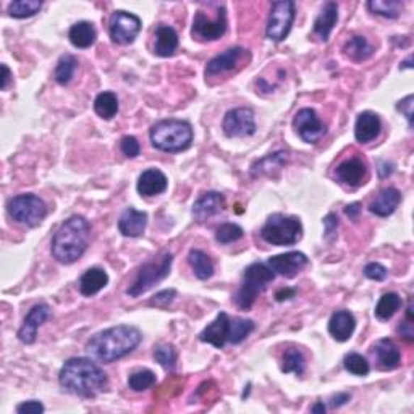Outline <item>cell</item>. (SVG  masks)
Wrapping results in <instances>:
<instances>
[{"instance_id":"f5cc1de1","label":"cell","mask_w":414,"mask_h":414,"mask_svg":"<svg viewBox=\"0 0 414 414\" xmlns=\"http://www.w3.org/2000/svg\"><path fill=\"white\" fill-rule=\"evenodd\" d=\"M10 79H11V73L9 70V67L2 65V83H0V89H2V91L7 89Z\"/></svg>"},{"instance_id":"44dd1931","label":"cell","mask_w":414,"mask_h":414,"mask_svg":"<svg viewBox=\"0 0 414 414\" xmlns=\"http://www.w3.org/2000/svg\"><path fill=\"white\" fill-rule=\"evenodd\" d=\"M147 225V214L146 212L136 211L135 207H128L123 211L118 220V230L123 237L138 238L145 233Z\"/></svg>"},{"instance_id":"681fc988","label":"cell","mask_w":414,"mask_h":414,"mask_svg":"<svg viewBox=\"0 0 414 414\" xmlns=\"http://www.w3.org/2000/svg\"><path fill=\"white\" fill-rule=\"evenodd\" d=\"M324 227H325V237L330 238L337 233L338 228V217L335 214H329L324 218Z\"/></svg>"},{"instance_id":"ffe728a7","label":"cell","mask_w":414,"mask_h":414,"mask_svg":"<svg viewBox=\"0 0 414 414\" xmlns=\"http://www.w3.org/2000/svg\"><path fill=\"white\" fill-rule=\"evenodd\" d=\"M225 209V198L217 191H207L193 206V217L198 222H206Z\"/></svg>"},{"instance_id":"f35d334b","label":"cell","mask_w":414,"mask_h":414,"mask_svg":"<svg viewBox=\"0 0 414 414\" xmlns=\"http://www.w3.org/2000/svg\"><path fill=\"white\" fill-rule=\"evenodd\" d=\"M254 330V322L243 318L232 319V332H230V343L238 345L248 338Z\"/></svg>"},{"instance_id":"4fadbf2b","label":"cell","mask_w":414,"mask_h":414,"mask_svg":"<svg viewBox=\"0 0 414 414\" xmlns=\"http://www.w3.org/2000/svg\"><path fill=\"white\" fill-rule=\"evenodd\" d=\"M293 128L309 145H315L327 133V126L320 122L314 108H301L293 118Z\"/></svg>"},{"instance_id":"c3c4849f","label":"cell","mask_w":414,"mask_h":414,"mask_svg":"<svg viewBox=\"0 0 414 414\" xmlns=\"http://www.w3.org/2000/svg\"><path fill=\"white\" fill-rule=\"evenodd\" d=\"M414 97L410 94V96H406L403 101H400L398 102V106H396V108L405 115L406 120H408V123H410V128H413V106H414Z\"/></svg>"},{"instance_id":"74e56055","label":"cell","mask_w":414,"mask_h":414,"mask_svg":"<svg viewBox=\"0 0 414 414\" xmlns=\"http://www.w3.org/2000/svg\"><path fill=\"white\" fill-rule=\"evenodd\" d=\"M304 366H306V361H304V354L300 349H286L284 358H281V372H295L296 376H301L304 372Z\"/></svg>"},{"instance_id":"e0dca14e","label":"cell","mask_w":414,"mask_h":414,"mask_svg":"<svg viewBox=\"0 0 414 414\" xmlns=\"http://www.w3.org/2000/svg\"><path fill=\"white\" fill-rule=\"evenodd\" d=\"M49 315H50V308L45 303H39L34 308H31L25 320H23L21 329L18 330L20 340L26 345H31L36 342L39 327L49 319Z\"/></svg>"},{"instance_id":"e575fe53","label":"cell","mask_w":414,"mask_h":414,"mask_svg":"<svg viewBox=\"0 0 414 414\" xmlns=\"http://www.w3.org/2000/svg\"><path fill=\"white\" fill-rule=\"evenodd\" d=\"M43 9V2L39 0H15L9 5V15L11 18H30L39 13V10Z\"/></svg>"},{"instance_id":"836d02e7","label":"cell","mask_w":414,"mask_h":414,"mask_svg":"<svg viewBox=\"0 0 414 414\" xmlns=\"http://www.w3.org/2000/svg\"><path fill=\"white\" fill-rule=\"evenodd\" d=\"M401 304H403V301H401L400 295H396V293H385L376 306L377 319L381 320L392 319L396 314V310L401 308Z\"/></svg>"},{"instance_id":"ba28073f","label":"cell","mask_w":414,"mask_h":414,"mask_svg":"<svg viewBox=\"0 0 414 414\" xmlns=\"http://www.w3.org/2000/svg\"><path fill=\"white\" fill-rule=\"evenodd\" d=\"M7 211L10 217L21 225L38 227L47 216V206L36 194H20L9 201Z\"/></svg>"},{"instance_id":"f546056e","label":"cell","mask_w":414,"mask_h":414,"mask_svg":"<svg viewBox=\"0 0 414 414\" xmlns=\"http://www.w3.org/2000/svg\"><path fill=\"white\" fill-rule=\"evenodd\" d=\"M189 266H191L194 275L199 280H207L214 275V262L211 261V257L201 250H191L188 254Z\"/></svg>"},{"instance_id":"9c48e42d","label":"cell","mask_w":414,"mask_h":414,"mask_svg":"<svg viewBox=\"0 0 414 414\" xmlns=\"http://www.w3.org/2000/svg\"><path fill=\"white\" fill-rule=\"evenodd\" d=\"M293 21H295V4L290 0L274 2L267 21V38L275 43L284 41L290 34Z\"/></svg>"},{"instance_id":"5b68a950","label":"cell","mask_w":414,"mask_h":414,"mask_svg":"<svg viewBox=\"0 0 414 414\" xmlns=\"http://www.w3.org/2000/svg\"><path fill=\"white\" fill-rule=\"evenodd\" d=\"M275 274L272 272L267 264H251V266L245 270L243 284H241L240 290L235 295V301H237L238 308L243 310H248L256 303V298L266 290L267 284L274 280Z\"/></svg>"},{"instance_id":"8992f818","label":"cell","mask_w":414,"mask_h":414,"mask_svg":"<svg viewBox=\"0 0 414 414\" xmlns=\"http://www.w3.org/2000/svg\"><path fill=\"white\" fill-rule=\"evenodd\" d=\"M303 233L301 222L298 217L274 214L267 218L261 230L264 241L274 246H290L300 241Z\"/></svg>"},{"instance_id":"52a82bcc","label":"cell","mask_w":414,"mask_h":414,"mask_svg":"<svg viewBox=\"0 0 414 414\" xmlns=\"http://www.w3.org/2000/svg\"><path fill=\"white\" fill-rule=\"evenodd\" d=\"M172 262H174V256H172L170 252H164L160 257L146 262L145 266L140 269V272H138L133 284L130 285V289L126 290V295L131 298H138L141 296L142 293L151 290L154 285H157L159 281L169 277Z\"/></svg>"},{"instance_id":"b9f144b4","label":"cell","mask_w":414,"mask_h":414,"mask_svg":"<svg viewBox=\"0 0 414 414\" xmlns=\"http://www.w3.org/2000/svg\"><path fill=\"white\" fill-rule=\"evenodd\" d=\"M154 384H155V374L149 369L136 371L131 374L128 379L130 388L135 390V392H145V390L151 388Z\"/></svg>"},{"instance_id":"bcb514c9","label":"cell","mask_w":414,"mask_h":414,"mask_svg":"<svg viewBox=\"0 0 414 414\" xmlns=\"http://www.w3.org/2000/svg\"><path fill=\"white\" fill-rule=\"evenodd\" d=\"M364 275L369 280H376V281H382L387 279V269H385L382 264H379V262H371V264H367V266L364 267Z\"/></svg>"},{"instance_id":"816d5d0a","label":"cell","mask_w":414,"mask_h":414,"mask_svg":"<svg viewBox=\"0 0 414 414\" xmlns=\"http://www.w3.org/2000/svg\"><path fill=\"white\" fill-rule=\"evenodd\" d=\"M359 212H361V204L359 203H354V204H349L345 207V214H347L349 218H353V220H356L359 216Z\"/></svg>"},{"instance_id":"4dcf8cb0","label":"cell","mask_w":414,"mask_h":414,"mask_svg":"<svg viewBox=\"0 0 414 414\" xmlns=\"http://www.w3.org/2000/svg\"><path fill=\"white\" fill-rule=\"evenodd\" d=\"M343 52H345V55L349 57L352 60L362 62V60L369 59V57L372 55V52H374V47L366 38L354 36V38L349 39L347 44H345Z\"/></svg>"},{"instance_id":"5bb4252c","label":"cell","mask_w":414,"mask_h":414,"mask_svg":"<svg viewBox=\"0 0 414 414\" xmlns=\"http://www.w3.org/2000/svg\"><path fill=\"white\" fill-rule=\"evenodd\" d=\"M250 60V52L243 47H232L212 59L206 67V77H218V74H225L241 65L243 62Z\"/></svg>"},{"instance_id":"7bdbcfd3","label":"cell","mask_w":414,"mask_h":414,"mask_svg":"<svg viewBox=\"0 0 414 414\" xmlns=\"http://www.w3.org/2000/svg\"><path fill=\"white\" fill-rule=\"evenodd\" d=\"M243 235H245L243 228L237 225V223H223V225L217 228L216 238H217L218 243L230 245V243H235V241L243 238Z\"/></svg>"},{"instance_id":"8d00e7d4","label":"cell","mask_w":414,"mask_h":414,"mask_svg":"<svg viewBox=\"0 0 414 414\" xmlns=\"http://www.w3.org/2000/svg\"><path fill=\"white\" fill-rule=\"evenodd\" d=\"M77 67H78V60L74 59L73 55H70V54L62 55L59 62H57V67H55V73H54L55 82L59 84L70 83L73 74H74V70H77Z\"/></svg>"},{"instance_id":"db71d44e","label":"cell","mask_w":414,"mask_h":414,"mask_svg":"<svg viewBox=\"0 0 414 414\" xmlns=\"http://www.w3.org/2000/svg\"><path fill=\"white\" fill-rule=\"evenodd\" d=\"M349 398H352V395H348V393H338L337 396H333V398H332V406L333 408L342 406V405L347 403V401H349Z\"/></svg>"},{"instance_id":"277c9868","label":"cell","mask_w":414,"mask_h":414,"mask_svg":"<svg viewBox=\"0 0 414 414\" xmlns=\"http://www.w3.org/2000/svg\"><path fill=\"white\" fill-rule=\"evenodd\" d=\"M151 142L164 152H181L191 146L193 128L185 120H160L151 128Z\"/></svg>"},{"instance_id":"9f6ffc18","label":"cell","mask_w":414,"mask_h":414,"mask_svg":"<svg viewBox=\"0 0 414 414\" xmlns=\"http://www.w3.org/2000/svg\"><path fill=\"white\" fill-rule=\"evenodd\" d=\"M310 413H325V405L324 403H315L313 408H310Z\"/></svg>"},{"instance_id":"7dc6e473","label":"cell","mask_w":414,"mask_h":414,"mask_svg":"<svg viewBox=\"0 0 414 414\" xmlns=\"http://www.w3.org/2000/svg\"><path fill=\"white\" fill-rule=\"evenodd\" d=\"M44 405L39 403L36 400H31V401H25V403H21L16 406V413L20 414H41L44 413Z\"/></svg>"},{"instance_id":"7c38bea8","label":"cell","mask_w":414,"mask_h":414,"mask_svg":"<svg viewBox=\"0 0 414 414\" xmlns=\"http://www.w3.org/2000/svg\"><path fill=\"white\" fill-rule=\"evenodd\" d=\"M223 133L228 138H245L256 133L254 112L250 107H238L228 111L222 123Z\"/></svg>"},{"instance_id":"f6af8a7d","label":"cell","mask_w":414,"mask_h":414,"mask_svg":"<svg viewBox=\"0 0 414 414\" xmlns=\"http://www.w3.org/2000/svg\"><path fill=\"white\" fill-rule=\"evenodd\" d=\"M175 296H177V291L175 290H164V291H160L155 295L151 301H149V304L151 306H155V308H169L172 303H174L175 300Z\"/></svg>"},{"instance_id":"4316f807","label":"cell","mask_w":414,"mask_h":414,"mask_svg":"<svg viewBox=\"0 0 414 414\" xmlns=\"http://www.w3.org/2000/svg\"><path fill=\"white\" fill-rule=\"evenodd\" d=\"M338 21V5L335 2H327L324 9L314 21V33L322 39V41H329V36L333 30V26Z\"/></svg>"},{"instance_id":"d6986e66","label":"cell","mask_w":414,"mask_h":414,"mask_svg":"<svg viewBox=\"0 0 414 414\" xmlns=\"http://www.w3.org/2000/svg\"><path fill=\"white\" fill-rule=\"evenodd\" d=\"M372 356L376 358L377 367L382 371H393L400 366L401 352L396 343L390 338H382L372 347Z\"/></svg>"},{"instance_id":"d590c367","label":"cell","mask_w":414,"mask_h":414,"mask_svg":"<svg viewBox=\"0 0 414 414\" xmlns=\"http://www.w3.org/2000/svg\"><path fill=\"white\" fill-rule=\"evenodd\" d=\"M367 9L372 11L374 15H381L385 18H398L403 9V4L400 0H371L367 2Z\"/></svg>"},{"instance_id":"7a4b0ae2","label":"cell","mask_w":414,"mask_h":414,"mask_svg":"<svg viewBox=\"0 0 414 414\" xmlns=\"http://www.w3.org/2000/svg\"><path fill=\"white\" fill-rule=\"evenodd\" d=\"M141 340L142 335L136 327L117 325L91 337V340L86 345V352L103 364H111V362L135 352Z\"/></svg>"},{"instance_id":"6f0895ef","label":"cell","mask_w":414,"mask_h":414,"mask_svg":"<svg viewBox=\"0 0 414 414\" xmlns=\"http://www.w3.org/2000/svg\"><path fill=\"white\" fill-rule=\"evenodd\" d=\"M411 60H413V57H408V60L401 63V68H411Z\"/></svg>"},{"instance_id":"3957f363","label":"cell","mask_w":414,"mask_h":414,"mask_svg":"<svg viewBox=\"0 0 414 414\" xmlns=\"http://www.w3.org/2000/svg\"><path fill=\"white\" fill-rule=\"evenodd\" d=\"M91 225L82 216H72L62 223L52 240V254L62 264H73L88 250Z\"/></svg>"},{"instance_id":"8fae6325","label":"cell","mask_w":414,"mask_h":414,"mask_svg":"<svg viewBox=\"0 0 414 414\" xmlns=\"http://www.w3.org/2000/svg\"><path fill=\"white\" fill-rule=\"evenodd\" d=\"M141 31V20L136 15L128 13V11L118 10L115 11L111 18V26H108V34L115 44L126 45L131 44Z\"/></svg>"},{"instance_id":"83f0119b","label":"cell","mask_w":414,"mask_h":414,"mask_svg":"<svg viewBox=\"0 0 414 414\" xmlns=\"http://www.w3.org/2000/svg\"><path fill=\"white\" fill-rule=\"evenodd\" d=\"M108 284V275L103 269H88L79 279V291L84 296H94Z\"/></svg>"},{"instance_id":"2e32d148","label":"cell","mask_w":414,"mask_h":414,"mask_svg":"<svg viewBox=\"0 0 414 414\" xmlns=\"http://www.w3.org/2000/svg\"><path fill=\"white\" fill-rule=\"evenodd\" d=\"M335 177L342 185L358 188L366 183L367 165L361 157H349L337 167Z\"/></svg>"},{"instance_id":"d4e9b609","label":"cell","mask_w":414,"mask_h":414,"mask_svg":"<svg viewBox=\"0 0 414 414\" xmlns=\"http://www.w3.org/2000/svg\"><path fill=\"white\" fill-rule=\"evenodd\" d=\"M401 203V193L396 188H385L369 204V211L377 217H388Z\"/></svg>"},{"instance_id":"603a6c76","label":"cell","mask_w":414,"mask_h":414,"mask_svg":"<svg viewBox=\"0 0 414 414\" xmlns=\"http://www.w3.org/2000/svg\"><path fill=\"white\" fill-rule=\"evenodd\" d=\"M167 186H169V180L157 169H147L146 172H142L140 180H138V193L146 198L162 194Z\"/></svg>"},{"instance_id":"60d3db41","label":"cell","mask_w":414,"mask_h":414,"mask_svg":"<svg viewBox=\"0 0 414 414\" xmlns=\"http://www.w3.org/2000/svg\"><path fill=\"white\" fill-rule=\"evenodd\" d=\"M154 359L159 362L160 366L164 367L165 371H174L177 366V352L175 348L169 343H162L155 348L154 352Z\"/></svg>"},{"instance_id":"f1b7e54d","label":"cell","mask_w":414,"mask_h":414,"mask_svg":"<svg viewBox=\"0 0 414 414\" xmlns=\"http://www.w3.org/2000/svg\"><path fill=\"white\" fill-rule=\"evenodd\" d=\"M68 39L70 43L78 49H88L96 43L97 33L93 23L89 21H79L74 23L70 28V33H68Z\"/></svg>"},{"instance_id":"ac0fdd59","label":"cell","mask_w":414,"mask_h":414,"mask_svg":"<svg viewBox=\"0 0 414 414\" xmlns=\"http://www.w3.org/2000/svg\"><path fill=\"white\" fill-rule=\"evenodd\" d=\"M230 332H232V318H228V314L225 313H220L214 322H211L201 332L199 340L214 345L216 348H223L225 343L230 342Z\"/></svg>"},{"instance_id":"f907efd6","label":"cell","mask_w":414,"mask_h":414,"mask_svg":"<svg viewBox=\"0 0 414 414\" xmlns=\"http://www.w3.org/2000/svg\"><path fill=\"white\" fill-rule=\"evenodd\" d=\"M398 332L401 333V337L406 338L408 342H413V335H414V333H413V320L408 319L406 322H403V324L398 327Z\"/></svg>"},{"instance_id":"30bf717a","label":"cell","mask_w":414,"mask_h":414,"mask_svg":"<svg viewBox=\"0 0 414 414\" xmlns=\"http://www.w3.org/2000/svg\"><path fill=\"white\" fill-rule=\"evenodd\" d=\"M227 31V11L223 7L217 9L214 18L209 13L198 11L193 20V36L199 41H217Z\"/></svg>"},{"instance_id":"7402d4cb","label":"cell","mask_w":414,"mask_h":414,"mask_svg":"<svg viewBox=\"0 0 414 414\" xmlns=\"http://www.w3.org/2000/svg\"><path fill=\"white\" fill-rule=\"evenodd\" d=\"M382 130V122L379 118L377 113L374 112H362L358 115L356 118V125H354V138L359 142H371L376 140V138L381 135Z\"/></svg>"},{"instance_id":"cb8c5ba5","label":"cell","mask_w":414,"mask_h":414,"mask_svg":"<svg viewBox=\"0 0 414 414\" xmlns=\"http://www.w3.org/2000/svg\"><path fill=\"white\" fill-rule=\"evenodd\" d=\"M356 329V319L349 310H337L329 320V333L337 342H347Z\"/></svg>"},{"instance_id":"11a10c76","label":"cell","mask_w":414,"mask_h":414,"mask_svg":"<svg viewBox=\"0 0 414 414\" xmlns=\"http://www.w3.org/2000/svg\"><path fill=\"white\" fill-rule=\"evenodd\" d=\"M295 296V290H290V289H281L277 291V295H275V298H277V301H284V300H290V298Z\"/></svg>"},{"instance_id":"d6a6232c","label":"cell","mask_w":414,"mask_h":414,"mask_svg":"<svg viewBox=\"0 0 414 414\" xmlns=\"http://www.w3.org/2000/svg\"><path fill=\"white\" fill-rule=\"evenodd\" d=\"M286 160H289V154H286V152L280 151V152L270 154V155H267V157L257 160L256 164H252L251 174L254 177L264 175V174H270L272 170L284 167Z\"/></svg>"},{"instance_id":"6da1fadb","label":"cell","mask_w":414,"mask_h":414,"mask_svg":"<svg viewBox=\"0 0 414 414\" xmlns=\"http://www.w3.org/2000/svg\"><path fill=\"white\" fill-rule=\"evenodd\" d=\"M59 382L67 392L83 398H94L108 384L106 372L88 358L68 359L60 369Z\"/></svg>"},{"instance_id":"9a60e30c","label":"cell","mask_w":414,"mask_h":414,"mask_svg":"<svg viewBox=\"0 0 414 414\" xmlns=\"http://www.w3.org/2000/svg\"><path fill=\"white\" fill-rule=\"evenodd\" d=\"M267 266L272 269L274 274L281 275V277L291 279L301 272L308 266V257L300 251H290L285 254H279L269 257Z\"/></svg>"},{"instance_id":"ee69618b","label":"cell","mask_w":414,"mask_h":414,"mask_svg":"<svg viewBox=\"0 0 414 414\" xmlns=\"http://www.w3.org/2000/svg\"><path fill=\"white\" fill-rule=\"evenodd\" d=\"M120 149H122L123 155H126V157H130V159L140 155V151H141L140 142H138L135 136H123L122 141H120Z\"/></svg>"},{"instance_id":"ab89813d","label":"cell","mask_w":414,"mask_h":414,"mask_svg":"<svg viewBox=\"0 0 414 414\" xmlns=\"http://www.w3.org/2000/svg\"><path fill=\"white\" fill-rule=\"evenodd\" d=\"M343 364H345V369H347L349 374H353V376H358V377H364L371 371L369 362H367L364 356H361L358 353H349V354L345 356Z\"/></svg>"},{"instance_id":"484cf974","label":"cell","mask_w":414,"mask_h":414,"mask_svg":"<svg viewBox=\"0 0 414 414\" xmlns=\"http://www.w3.org/2000/svg\"><path fill=\"white\" fill-rule=\"evenodd\" d=\"M178 47V34L172 26L159 25L155 28L154 54L159 57H172Z\"/></svg>"},{"instance_id":"1f68e13d","label":"cell","mask_w":414,"mask_h":414,"mask_svg":"<svg viewBox=\"0 0 414 414\" xmlns=\"http://www.w3.org/2000/svg\"><path fill=\"white\" fill-rule=\"evenodd\" d=\"M94 111L103 120H112L118 112V99L111 91L101 93L94 101Z\"/></svg>"}]
</instances>
